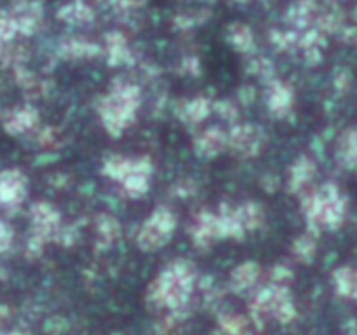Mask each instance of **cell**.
<instances>
[{"mask_svg": "<svg viewBox=\"0 0 357 335\" xmlns=\"http://www.w3.org/2000/svg\"><path fill=\"white\" fill-rule=\"evenodd\" d=\"M3 241H6V234H3L2 225H0V246H2V244H3Z\"/></svg>", "mask_w": 357, "mask_h": 335, "instance_id": "6da1fadb", "label": "cell"}]
</instances>
